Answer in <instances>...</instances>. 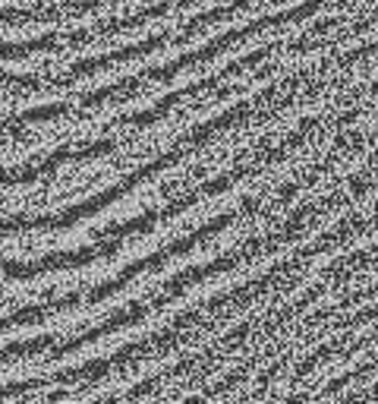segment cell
<instances>
[{
	"mask_svg": "<svg viewBox=\"0 0 378 404\" xmlns=\"http://www.w3.org/2000/svg\"><path fill=\"white\" fill-rule=\"evenodd\" d=\"M372 95H378V83H372Z\"/></svg>",
	"mask_w": 378,
	"mask_h": 404,
	"instance_id": "cell-2",
	"label": "cell"
},
{
	"mask_svg": "<svg viewBox=\"0 0 378 404\" xmlns=\"http://www.w3.org/2000/svg\"><path fill=\"white\" fill-rule=\"evenodd\" d=\"M347 190L353 193V199H362V196H366V193H369V180H362V177H350Z\"/></svg>",
	"mask_w": 378,
	"mask_h": 404,
	"instance_id": "cell-1",
	"label": "cell"
}]
</instances>
